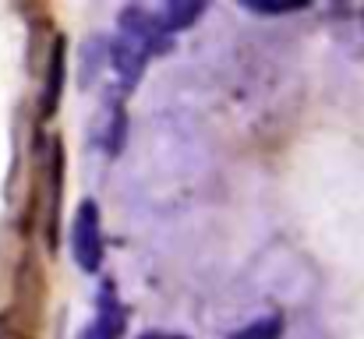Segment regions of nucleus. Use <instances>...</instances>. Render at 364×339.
Segmentation results:
<instances>
[{
  "mask_svg": "<svg viewBox=\"0 0 364 339\" xmlns=\"http://www.w3.org/2000/svg\"><path fill=\"white\" fill-rule=\"evenodd\" d=\"M71 251L75 262L85 272H96L103 262V230H100V209L96 202H82L75 212V226H71Z\"/></svg>",
  "mask_w": 364,
  "mask_h": 339,
  "instance_id": "f257e3e1",
  "label": "nucleus"
},
{
  "mask_svg": "<svg viewBox=\"0 0 364 339\" xmlns=\"http://www.w3.org/2000/svg\"><path fill=\"white\" fill-rule=\"evenodd\" d=\"M198 14H202V4H170V7L159 14V21H163L166 32H177V28H188Z\"/></svg>",
  "mask_w": 364,
  "mask_h": 339,
  "instance_id": "f03ea898",
  "label": "nucleus"
},
{
  "mask_svg": "<svg viewBox=\"0 0 364 339\" xmlns=\"http://www.w3.org/2000/svg\"><path fill=\"white\" fill-rule=\"evenodd\" d=\"M279 318H262V322H251L247 329L234 333L230 339H279Z\"/></svg>",
  "mask_w": 364,
  "mask_h": 339,
  "instance_id": "7ed1b4c3",
  "label": "nucleus"
},
{
  "mask_svg": "<svg viewBox=\"0 0 364 339\" xmlns=\"http://www.w3.org/2000/svg\"><path fill=\"white\" fill-rule=\"evenodd\" d=\"M60 64H64V53L57 50V53H53V68H50V82H46V103H43L46 113H53L57 96H60Z\"/></svg>",
  "mask_w": 364,
  "mask_h": 339,
  "instance_id": "20e7f679",
  "label": "nucleus"
},
{
  "mask_svg": "<svg viewBox=\"0 0 364 339\" xmlns=\"http://www.w3.org/2000/svg\"><path fill=\"white\" fill-rule=\"evenodd\" d=\"M166 339H184V336H166Z\"/></svg>",
  "mask_w": 364,
  "mask_h": 339,
  "instance_id": "39448f33",
  "label": "nucleus"
}]
</instances>
